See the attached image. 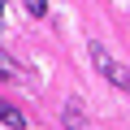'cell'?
<instances>
[{"label": "cell", "mask_w": 130, "mask_h": 130, "mask_svg": "<svg viewBox=\"0 0 130 130\" xmlns=\"http://www.w3.org/2000/svg\"><path fill=\"white\" fill-rule=\"evenodd\" d=\"M65 126H70V130H87V126H83V113H78V104H70V108H65Z\"/></svg>", "instance_id": "cell-3"}, {"label": "cell", "mask_w": 130, "mask_h": 130, "mask_svg": "<svg viewBox=\"0 0 130 130\" xmlns=\"http://www.w3.org/2000/svg\"><path fill=\"white\" fill-rule=\"evenodd\" d=\"M0 121H5L9 130H22V126H26V117H22L13 104H0Z\"/></svg>", "instance_id": "cell-2"}, {"label": "cell", "mask_w": 130, "mask_h": 130, "mask_svg": "<svg viewBox=\"0 0 130 130\" xmlns=\"http://www.w3.org/2000/svg\"><path fill=\"white\" fill-rule=\"evenodd\" d=\"M87 52H91V61H95V70H100V74H104V78H108L113 87H121V91L130 87V74H126L121 65H117V61L108 56V48H104V43H87Z\"/></svg>", "instance_id": "cell-1"}, {"label": "cell", "mask_w": 130, "mask_h": 130, "mask_svg": "<svg viewBox=\"0 0 130 130\" xmlns=\"http://www.w3.org/2000/svg\"><path fill=\"white\" fill-rule=\"evenodd\" d=\"M0 9H5V0H0Z\"/></svg>", "instance_id": "cell-5"}, {"label": "cell", "mask_w": 130, "mask_h": 130, "mask_svg": "<svg viewBox=\"0 0 130 130\" xmlns=\"http://www.w3.org/2000/svg\"><path fill=\"white\" fill-rule=\"evenodd\" d=\"M26 9H30V18H43L48 13V0H26Z\"/></svg>", "instance_id": "cell-4"}]
</instances>
